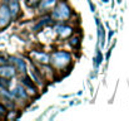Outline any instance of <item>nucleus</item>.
Instances as JSON below:
<instances>
[{
  "label": "nucleus",
  "instance_id": "obj_16",
  "mask_svg": "<svg viewBox=\"0 0 129 121\" xmlns=\"http://www.w3.org/2000/svg\"><path fill=\"white\" fill-rule=\"evenodd\" d=\"M5 115H6V107H5L4 105H1V103H0V119H1V117H4Z\"/></svg>",
  "mask_w": 129,
  "mask_h": 121
},
{
  "label": "nucleus",
  "instance_id": "obj_15",
  "mask_svg": "<svg viewBox=\"0 0 129 121\" xmlns=\"http://www.w3.org/2000/svg\"><path fill=\"white\" fill-rule=\"evenodd\" d=\"M39 1H40V0H26V4H28L30 8H35V6H38Z\"/></svg>",
  "mask_w": 129,
  "mask_h": 121
},
{
  "label": "nucleus",
  "instance_id": "obj_13",
  "mask_svg": "<svg viewBox=\"0 0 129 121\" xmlns=\"http://www.w3.org/2000/svg\"><path fill=\"white\" fill-rule=\"evenodd\" d=\"M51 23H53V18H51V16H49V15H45L43 19H40V20L35 24V27L33 28V30H34V32H38V30H40L43 27L49 25V24H51Z\"/></svg>",
  "mask_w": 129,
  "mask_h": 121
},
{
  "label": "nucleus",
  "instance_id": "obj_3",
  "mask_svg": "<svg viewBox=\"0 0 129 121\" xmlns=\"http://www.w3.org/2000/svg\"><path fill=\"white\" fill-rule=\"evenodd\" d=\"M11 22V14L6 3L0 5V30L5 29Z\"/></svg>",
  "mask_w": 129,
  "mask_h": 121
},
{
  "label": "nucleus",
  "instance_id": "obj_7",
  "mask_svg": "<svg viewBox=\"0 0 129 121\" xmlns=\"http://www.w3.org/2000/svg\"><path fill=\"white\" fill-rule=\"evenodd\" d=\"M30 56L33 57V61L38 62V64H48L50 63V56L45 52H37V50H33L30 53Z\"/></svg>",
  "mask_w": 129,
  "mask_h": 121
},
{
  "label": "nucleus",
  "instance_id": "obj_11",
  "mask_svg": "<svg viewBox=\"0 0 129 121\" xmlns=\"http://www.w3.org/2000/svg\"><path fill=\"white\" fill-rule=\"evenodd\" d=\"M30 75H31V78L35 82L37 86H38V84H39V86H44V84H45L43 76H42V72H40L35 66H33V67L30 68Z\"/></svg>",
  "mask_w": 129,
  "mask_h": 121
},
{
  "label": "nucleus",
  "instance_id": "obj_2",
  "mask_svg": "<svg viewBox=\"0 0 129 121\" xmlns=\"http://www.w3.org/2000/svg\"><path fill=\"white\" fill-rule=\"evenodd\" d=\"M70 62H72V56H70V53H68L65 50L54 52L50 57V63L53 64V67L55 70H64L65 67H68V64Z\"/></svg>",
  "mask_w": 129,
  "mask_h": 121
},
{
  "label": "nucleus",
  "instance_id": "obj_8",
  "mask_svg": "<svg viewBox=\"0 0 129 121\" xmlns=\"http://www.w3.org/2000/svg\"><path fill=\"white\" fill-rule=\"evenodd\" d=\"M9 59H10L11 64L15 67L16 72H19L21 75H25L26 73V63H25V61H23L19 57H10Z\"/></svg>",
  "mask_w": 129,
  "mask_h": 121
},
{
  "label": "nucleus",
  "instance_id": "obj_17",
  "mask_svg": "<svg viewBox=\"0 0 129 121\" xmlns=\"http://www.w3.org/2000/svg\"><path fill=\"white\" fill-rule=\"evenodd\" d=\"M4 64H8V61L4 58H0V66H4Z\"/></svg>",
  "mask_w": 129,
  "mask_h": 121
},
{
  "label": "nucleus",
  "instance_id": "obj_10",
  "mask_svg": "<svg viewBox=\"0 0 129 121\" xmlns=\"http://www.w3.org/2000/svg\"><path fill=\"white\" fill-rule=\"evenodd\" d=\"M15 75H16V70L14 66H8V64L0 66V76L1 77L9 80V78H13Z\"/></svg>",
  "mask_w": 129,
  "mask_h": 121
},
{
  "label": "nucleus",
  "instance_id": "obj_5",
  "mask_svg": "<svg viewBox=\"0 0 129 121\" xmlns=\"http://www.w3.org/2000/svg\"><path fill=\"white\" fill-rule=\"evenodd\" d=\"M11 95L18 101H26L29 98V93H28V91L25 90V87L23 84H16L14 87V90L11 91Z\"/></svg>",
  "mask_w": 129,
  "mask_h": 121
},
{
  "label": "nucleus",
  "instance_id": "obj_1",
  "mask_svg": "<svg viewBox=\"0 0 129 121\" xmlns=\"http://www.w3.org/2000/svg\"><path fill=\"white\" fill-rule=\"evenodd\" d=\"M72 15V9L65 1H59L51 10V18L55 22H65Z\"/></svg>",
  "mask_w": 129,
  "mask_h": 121
},
{
  "label": "nucleus",
  "instance_id": "obj_9",
  "mask_svg": "<svg viewBox=\"0 0 129 121\" xmlns=\"http://www.w3.org/2000/svg\"><path fill=\"white\" fill-rule=\"evenodd\" d=\"M8 6L11 14V19H18L20 15V4L19 0H8Z\"/></svg>",
  "mask_w": 129,
  "mask_h": 121
},
{
  "label": "nucleus",
  "instance_id": "obj_6",
  "mask_svg": "<svg viewBox=\"0 0 129 121\" xmlns=\"http://www.w3.org/2000/svg\"><path fill=\"white\" fill-rule=\"evenodd\" d=\"M55 33L59 36V38L65 39V38H69L73 34V28L68 27L65 24H58V25H55Z\"/></svg>",
  "mask_w": 129,
  "mask_h": 121
},
{
  "label": "nucleus",
  "instance_id": "obj_4",
  "mask_svg": "<svg viewBox=\"0 0 129 121\" xmlns=\"http://www.w3.org/2000/svg\"><path fill=\"white\" fill-rule=\"evenodd\" d=\"M21 84L25 87V90L28 91V93H29V96L31 95V96H37L38 95V86L35 84V82L31 80V77H29L26 73L25 75H23V77H21Z\"/></svg>",
  "mask_w": 129,
  "mask_h": 121
},
{
  "label": "nucleus",
  "instance_id": "obj_12",
  "mask_svg": "<svg viewBox=\"0 0 129 121\" xmlns=\"http://www.w3.org/2000/svg\"><path fill=\"white\" fill-rule=\"evenodd\" d=\"M56 5V0H40L38 8L40 11H50Z\"/></svg>",
  "mask_w": 129,
  "mask_h": 121
},
{
  "label": "nucleus",
  "instance_id": "obj_14",
  "mask_svg": "<svg viewBox=\"0 0 129 121\" xmlns=\"http://www.w3.org/2000/svg\"><path fill=\"white\" fill-rule=\"evenodd\" d=\"M68 43H69V45L70 47H73V48H77L78 45H79V43H80V38L79 37H77V36H74V37H69V40H68Z\"/></svg>",
  "mask_w": 129,
  "mask_h": 121
}]
</instances>
